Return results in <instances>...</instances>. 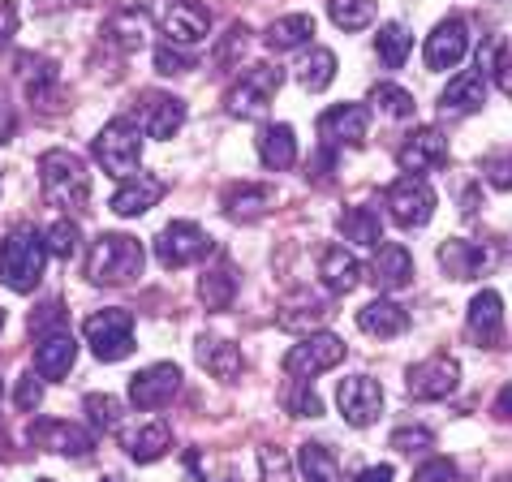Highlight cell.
Here are the masks:
<instances>
[{
  "label": "cell",
  "mask_w": 512,
  "mask_h": 482,
  "mask_svg": "<svg viewBox=\"0 0 512 482\" xmlns=\"http://www.w3.org/2000/svg\"><path fill=\"white\" fill-rule=\"evenodd\" d=\"M39 186H44L52 207H87L91 198V173L74 151H44L39 155Z\"/></svg>",
  "instance_id": "1"
},
{
  "label": "cell",
  "mask_w": 512,
  "mask_h": 482,
  "mask_svg": "<svg viewBox=\"0 0 512 482\" xmlns=\"http://www.w3.org/2000/svg\"><path fill=\"white\" fill-rule=\"evenodd\" d=\"M142 263H147V254L134 237L104 233L87 254V280L91 285H130L142 276Z\"/></svg>",
  "instance_id": "2"
},
{
  "label": "cell",
  "mask_w": 512,
  "mask_h": 482,
  "mask_svg": "<svg viewBox=\"0 0 512 482\" xmlns=\"http://www.w3.org/2000/svg\"><path fill=\"white\" fill-rule=\"evenodd\" d=\"M44 259H48V246L35 229H18L0 241V280L13 289V293H31L44 276Z\"/></svg>",
  "instance_id": "3"
},
{
  "label": "cell",
  "mask_w": 512,
  "mask_h": 482,
  "mask_svg": "<svg viewBox=\"0 0 512 482\" xmlns=\"http://www.w3.org/2000/svg\"><path fill=\"white\" fill-rule=\"evenodd\" d=\"M138 155H142V134H138V125L130 117H112L104 130H99L95 138V160L104 173L112 177H134V168H138Z\"/></svg>",
  "instance_id": "4"
},
{
  "label": "cell",
  "mask_w": 512,
  "mask_h": 482,
  "mask_svg": "<svg viewBox=\"0 0 512 482\" xmlns=\"http://www.w3.org/2000/svg\"><path fill=\"white\" fill-rule=\"evenodd\" d=\"M82 332H87V345L99 362H121L125 353H134V315L121 306L95 310Z\"/></svg>",
  "instance_id": "5"
},
{
  "label": "cell",
  "mask_w": 512,
  "mask_h": 482,
  "mask_svg": "<svg viewBox=\"0 0 512 482\" xmlns=\"http://www.w3.org/2000/svg\"><path fill=\"white\" fill-rule=\"evenodd\" d=\"M383 203H388V216L401 224V229H422V224L435 216V190L426 186V177H418V173L396 177L388 194H383Z\"/></svg>",
  "instance_id": "6"
},
{
  "label": "cell",
  "mask_w": 512,
  "mask_h": 482,
  "mask_svg": "<svg viewBox=\"0 0 512 482\" xmlns=\"http://www.w3.org/2000/svg\"><path fill=\"white\" fill-rule=\"evenodd\" d=\"M345 340H340L336 332H315L306 340H297V345L284 353V371H289L293 379H315L323 371H332V366L345 362Z\"/></svg>",
  "instance_id": "7"
},
{
  "label": "cell",
  "mask_w": 512,
  "mask_h": 482,
  "mask_svg": "<svg viewBox=\"0 0 512 482\" xmlns=\"http://www.w3.org/2000/svg\"><path fill=\"white\" fill-rule=\"evenodd\" d=\"M211 254V237L198 229L190 220H173L164 224L160 237H155V259H160L168 272H177V267H190L198 259H207Z\"/></svg>",
  "instance_id": "8"
},
{
  "label": "cell",
  "mask_w": 512,
  "mask_h": 482,
  "mask_svg": "<svg viewBox=\"0 0 512 482\" xmlns=\"http://www.w3.org/2000/svg\"><path fill=\"white\" fill-rule=\"evenodd\" d=\"M280 82H284V74L276 65H250L246 74L237 78V87L229 91V112H233V117H241V121L259 117V112L276 99Z\"/></svg>",
  "instance_id": "9"
},
{
  "label": "cell",
  "mask_w": 512,
  "mask_h": 482,
  "mask_svg": "<svg viewBox=\"0 0 512 482\" xmlns=\"http://www.w3.org/2000/svg\"><path fill=\"white\" fill-rule=\"evenodd\" d=\"M457 379H461V366L452 358H444V353H435V358L409 366L405 388L414 401H444V396L457 392Z\"/></svg>",
  "instance_id": "10"
},
{
  "label": "cell",
  "mask_w": 512,
  "mask_h": 482,
  "mask_svg": "<svg viewBox=\"0 0 512 482\" xmlns=\"http://www.w3.org/2000/svg\"><path fill=\"white\" fill-rule=\"evenodd\" d=\"M336 405L349 427H371L383 409V388L371 375H349V379H340V388H336Z\"/></svg>",
  "instance_id": "11"
},
{
  "label": "cell",
  "mask_w": 512,
  "mask_h": 482,
  "mask_svg": "<svg viewBox=\"0 0 512 482\" xmlns=\"http://www.w3.org/2000/svg\"><path fill=\"white\" fill-rule=\"evenodd\" d=\"M371 130V112L362 104H336L319 117V138L327 147H362Z\"/></svg>",
  "instance_id": "12"
},
{
  "label": "cell",
  "mask_w": 512,
  "mask_h": 482,
  "mask_svg": "<svg viewBox=\"0 0 512 482\" xmlns=\"http://www.w3.org/2000/svg\"><path fill=\"white\" fill-rule=\"evenodd\" d=\"M177 388H181V366L155 362L130 379V405L134 409H160V405H168V396H177Z\"/></svg>",
  "instance_id": "13"
},
{
  "label": "cell",
  "mask_w": 512,
  "mask_h": 482,
  "mask_svg": "<svg viewBox=\"0 0 512 482\" xmlns=\"http://www.w3.org/2000/svg\"><path fill=\"white\" fill-rule=\"evenodd\" d=\"M465 52H469V26L461 18H444L431 35H426V65H431V69L461 65Z\"/></svg>",
  "instance_id": "14"
},
{
  "label": "cell",
  "mask_w": 512,
  "mask_h": 482,
  "mask_svg": "<svg viewBox=\"0 0 512 482\" xmlns=\"http://www.w3.org/2000/svg\"><path fill=\"white\" fill-rule=\"evenodd\" d=\"M138 117L147 125L151 138H173L181 125H186V104L177 95H160V91H147L138 104Z\"/></svg>",
  "instance_id": "15"
},
{
  "label": "cell",
  "mask_w": 512,
  "mask_h": 482,
  "mask_svg": "<svg viewBox=\"0 0 512 482\" xmlns=\"http://www.w3.org/2000/svg\"><path fill=\"white\" fill-rule=\"evenodd\" d=\"M444 155H448V143H444V134L431 130V125H422V130H414L401 143V151H396V160H401L405 173H426V168H435V164H444Z\"/></svg>",
  "instance_id": "16"
},
{
  "label": "cell",
  "mask_w": 512,
  "mask_h": 482,
  "mask_svg": "<svg viewBox=\"0 0 512 482\" xmlns=\"http://www.w3.org/2000/svg\"><path fill=\"white\" fill-rule=\"evenodd\" d=\"M164 198V181L160 177H151V173H134V177H125L117 194H112V211L117 216H142V211H151L155 203Z\"/></svg>",
  "instance_id": "17"
},
{
  "label": "cell",
  "mask_w": 512,
  "mask_h": 482,
  "mask_svg": "<svg viewBox=\"0 0 512 482\" xmlns=\"http://www.w3.org/2000/svg\"><path fill=\"white\" fill-rule=\"evenodd\" d=\"M439 267H444V276H452V280H478L491 267V254L474 246V241L452 237L439 246Z\"/></svg>",
  "instance_id": "18"
},
{
  "label": "cell",
  "mask_w": 512,
  "mask_h": 482,
  "mask_svg": "<svg viewBox=\"0 0 512 482\" xmlns=\"http://www.w3.org/2000/svg\"><path fill=\"white\" fill-rule=\"evenodd\" d=\"M500 332H504V297L495 289H482L469 302V336L491 349V345H500Z\"/></svg>",
  "instance_id": "19"
},
{
  "label": "cell",
  "mask_w": 512,
  "mask_h": 482,
  "mask_svg": "<svg viewBox=\"0 0 512 482\" xmlns=\"http://www.w3.org/2000/svg\"><path fill=\"white\" fill-rule=\"evenodd\" d=\"M164 31H168V39H173V44H181V48L203 44L207 31H211V13H207L203 5H194V0H181V5L168 9Z\"/></svg>",
  "instance_id": "20"
},
{
  "label": "cell",
  "mask_w": 512,
  "mask_h": 482,
  "mask_svg": "<svg viewBox=\"0 0 512 482\" xmlns=\"http://www.w3.org/2000/svg\"><path fill=\"white\" fill-rule=\"evenodd\" d=\"M35 444L48 448V452H61V457H87V452L95 448V435L74 427V422H39Z\"/></svg>",
  "instance_id": "21"
},
{
  "label": "cell",
  "mask_w": 512,
  "mask_h": 482,
  "mask_svg": "<svg viewBox=\"0 0 512 482\" xmlns=\"http://www.w3.org/2000/svg\"><path fill=\"white\" fill-rule=\"evenodd\" d=\"M371 280L383 289V293H396L405 289L409 280H414V259H409L405 246H396V241H388V246H379L375 263H371Z\"/></svg>",
  "instance_id": "22"
},
{
  "label": "cell",
  "mask_w": 512,
  "mask_h": 482,
  "mask_svg": "<svg viewBox=\"0 0 512 482\" xmlns=\"http://www.w3.org/2000/svg\"><path fill=\"white\" fill-rule=\"evenodd\" d=\"M487 78L491 74L482 65L457 74L444 87V95H439V108H448V112H474V108H482V99H487Z\"/></svg>",
  "instance_id": "23"
},
{
  "label": "cell",
  "mask_w": 512,
  "mask_h": 482,
  "mask_svg": "<svg viewBox=\"0 0 512 482\" xmlns=\"http://www.w3.org/2000/svg\"><path fill=\"white\" fill-rule=\"evenodd\" d=\"M358 328L366 336H379V340H392V336H401L409 328V310L405 306H396L392 297H379V302H366L358 310Z\"/></svg>",
  "instance_id": "24"
},
{
  "label": "cell",
  "mask_w": 512,
  "mask_h": 482,
  "mask_svg": "<svg viewBox=\"0 0 512 482\" xmlns=\"http://www.w3.org/2000/svg\"><path fill=\"white\" fill-rule=\"evenodd\" d=\"M74 358H78V345L69 332H56V336H44L35 349V371L44 379H65L74 371Z\"/></svg>",
  "instance_id": "25"
},
{
  "label": "cell",
  "mask_w": 512,
  "mask_h": 482,
  "mask_svg": "<svg viewBox=\"0 0 512 482\" xmlns=\"http://www.w3.org/2000/svg\"><path fill=\"white\" fill-rule=\"evenodd\" d=\"M319 276H323V285L332 289V293H353L362 285V263L353 259L349 250H340V246H332V250H323V259H319Z\"/></svg>",
  "instance_id": "26"
},
{
  "label": "cell",
  "mask_w": 512,
  "mask_h": 482,
  "mask_svg": "<svg viewBox=\"0 0 512 482\" xmlns=\"http://www.w3.org/2000/svg\"><path fill=\"white\" fill-rule=\"evenodd\" d=\"M194 353H198V362H203V371L216 375V379H237L241 366H246V362H241V353H237V345H229V340H216V336H198Z\"/></svg>",
  "instance_id": "27"
},
{
  "label": "cell",
  "mask_w": 512,
  "mask_h": 482,
  "mask_svg": "<svg viewBox=\"0 0 512 482\" xmlns=\"http://www.w3.org/2000/svg\"><path fill=\"white\" fill-rule=\"evenodd\" d=\"M259 160L272 168V173H284V168L297 164V138L289 125H267L259 134Z\"/></svg>",
  "instance_id": "28"
},
{
  "label": "cell",
  "mask_w": 512,
  "mask_h": 482,
  "mask_svg": "<svg viewBox=\"0 0 512 482\" xmlns=\"http://www.w3.org/2000/svg\"><path fill=\"white\" fill-rule=\"evenodd\" d=\"M267 207H272V190H267V186L237 181V186L224 190V211H229L233 220H259Z\"/></svg>",
  "instance_id": "29"
},
{
  "label": "cell",
  "mask_w": 512,
  "mask_h": 482,
  "mask_svg": "<svg viewBox=\"0 0 512 482\" xmlns=\"http://www.w3.org/2000/svg\"><path fill=\"white\" fill-rule=\"evenodd\" d=\"M168 448H173V431H168L164 422H147V427H138L134 435H125V452H130V461H138V465L160 461Z\"/></svg>",
  "instance_id": "30"
},
{
  "label": "cell",
  "mask_w": 512,
  "mask_h": 482,
  "mask_svg": "<svg viewBox=\"0 0 512 482\" xmlns=\"http://www.w3.org/2000/svg\"><path fill=\"white\" fill-rule=\"evenodd\" d=\"M310 35H315V18L310 13H289V18H276L272 26H267V48L276 52H289V48H302L310 44Z\"/></svg>",
  "instance_id": "31"
},
{
  "label": "cell",
  "mask_w": 512,
  "mask_h": 482,
  "mask_svg": "<svg viewBox=\"0 0 512 482\" xmlns=\"http://www.w3.org/2000/svg\"><path fill=\"white\" fill-rule=\"evenodd\" d=\"M198 297L207 310H229V302L237 297V272L229 263H216L211 272L198 276Z\"/></svg>",
  "instance_id": "32"
},
{
  "label": "cell",
  "mask_w": 512,
  "mask_h": 482,
  "mask_svg": "<svg viewBox=\"0 0 512 482\" xmlns=\"http://www.w3.org/2000/svg\"><path fill=\"white\" fill-rule=\"evenodd\" d=\"M340 233H345V241H353V246H379L383 241V220L375 207H349L345 216H340Z\"/></svg>",
  "instance_id": "33"
},
{
  "label": "cell",
  "mask_w": 512,
  "mask_h": 482,
  "mask_svg": "<svg viewBox=\"0 0 512 482\" xmlns=\"http://www.w3.org/2000/svg\"><path fill=\"white\" fill-rule=\"evenodd\" d=\"M293 74H297V82H302L306 91H323L327 82L336 78V56H332V48H306V56L293 65Z\"/></svg>",
  "instance_id": "34"
},
{
  "label": "cell",
  "mask_w": 512,
  "mask_h": 482,
  "mask_svg": "<svg viewBox=\"0 0 512 482\" xmlns=\"http://www.w3.org/2000/svg\"><path fill=\"white\" fill-rule=\"evenodd\" d=\"M375 52H379V65L383 69H401L409 61V52H414V39L401 22H388L383 31L375 35Z\"/></svg>",
  "instance_id": "35"
},
{
  "label": "cell",
  "mask_w": 512,
  "mask_h": 482,
  "mask_svg": "<svg viewBox=\"0 0 512 482\" xmlns=\"http://www.w3.org/2000/svg\"><path fill=\"white\" fill-rule=\"evenodd\" d=\"M108 39H112L117 48H125V52H138L142 39H147V13H142V9L117 13V18L108 22Z\"/></svg>",
  "instance_id": "36"
},
{
  "label": "cell",
  "mask_w": 512,
  "mask_h": 482,
  "mask_svg": "<svg viewBox=\"0 0 512 482\" xmlns=\"http://www.w3.org/2000/svg\"><path fill=\"white\" fill-rule=\"evenodd\" d=\"M371 104H379V112H383V117H392V121L414 117V95H409L405 87H396V82H375V87H371Z\"/></svg>",
  "instance_id": "37"
},
{
  "label": "cell",
  "mask_w": 512,
  "mask_h": 482,
  "mask_svg": "<svg viewBox=\"0 0 512 482\" xmlns=\"http://www.w3.org/2000/svg\"><path fill=\"white\" fill-rule=\"evenodd\" d=\"M327 13L340 31H366L375 22V0H332Z\"/></svg>",
  "instance_id": "38"
},
{
  "label": "cell",
  "mask_w": 512,
  "mask_h": 482,
  "mask_svg": "<svg viewBox=\"0 0 512 482\" xmlns=\"http://www.w3.org/2000/svg\"><path fill=\"white\" fill-rule=\"evenodd\" d=\"M297 465H302L306 482H340V470H336L332 452H327L323 444H302V452H297Z\"/></svg>",
  "instance_id": "39"
},
{
  "label": "cell",
  "mask_w": 512,
  "mask_h": 482,
  "mask_svg": "<svg viewBox=\"0 0 512 482\" xmlns=\"http://www.w3.org/2000/svg\"><path fill=\"white\" fill-rule=\"evenodd\" d=\"M82 409H87V418H91V431H117L121 427V405L112 401L108 392H87V401H82Z\"/></svg>",
  "instance_id": "40"
},
{
  "label": "cell",
  "mask_w": 512,
  "mask_h": 482,
  "mask_svg": "<svg viewBox=\"0 0 512 482\" xmlns=\"http://www.w3.org/2000/svg\"><path fill=\"white\" fill-rule=\"evenodd\" d=\"M44 246H48V254L52 259H74L78 254V246H82V233H78V224L74 220H56L52 229H48V237H44Z\"/></svg>",
  "instance_id": "41"
},
{
  "label": "cell",
  "mask_w": 512,
  "mask_h": 482,
  "mask_svg": "<svg viewBox=\"0 0 512 482\" xmlns=\"http://www.w3.org/2000/svg\"><path fill=\"white\" fill-rule=\"evenodd\" d=\"M284 409H289L293 418H319L323 414L319 396L310 392V379H293L289 392H284Z\"/></svg>",
  "instance_id": "42"
},
{
  "label": "cell",
  "mask_w": 512,
  "mask_h": 482,
  "mask_svg": "<svg viewBox=\"0 0 512 482\" xmlns=\"http://www.w3.org/2000/svg\"><path fill=\"white\" fill-rule=\"evenodd\" d=\"M26 95L31 99H44L56 91V65L52 61H39V56H26Z\"/></svg>",
  "instance_id": "43"
},
{
  "label": "cell",
  "mask_w": 512,
  "mask_h": 482,
  "mask_svg": "<svg viewBox=\"0 0 512 482\" xmlns=\"http://www.w3.org/2000/svg\"><path fill=\"white\" fill-rule=\"evenodd\" d=\"M39 401H44V375H31L26 371L22 379H18V392H13V405L22 409V414H31V409H39Z\"/></svg>",
  "instance_id": "44"
},
{
  "label": "cell",
  "mask_w": 512,
  "mask_h": 482,
  "mask_svg": "<svg viewBox=\"0 0 512 482\" xmlns=\"http://www.w3.org/2000/svg\"><path fill=\"white\" fill-rule=\"evenodd\" d=\"M482 173H487V181L495 190H512V151H495L482 160Z\"/></svg>",
  "instance_id": "45"
},
{
  "label": "cell",
  "mask_w": 512,
  "mask_h": 482,
  "mask_svg": "<svg viewBox=\"0 0 512 482\" xmlns=\"http://www.w3.org/2000/svg\"><path fill=\"white\" fill-rule=\"evenodd\" d=\"M65 310L61 302H48V306H39V315H31V332L35 336H56V332H65Z\"/></svg>",
  "instance_id": "46"
},
{
  "label": "cell",
  "mask_w": 512,
  "mask_h": 482,
  "mask_svg": "<svg viewBox=\"0 0 512 482\" xmlns=\"http://www.w3.org/2000/svg\"><path fill=\"white\" fill-rule=\"evenodd\" d=\"M155 69H160V74H186V69H194V61H190V52H181L177 44H160L155 48Z\"/></svg>",
  "instance_id": "47"
},
{
  "label": "cell",
  "mask_w": 512,
  "mask_h": 482,
  "mask_svg": "<svg viewBox=\"0 0 512 482\" xmlns=\"http://www.w3.org/2000/svg\"><path fill=\"white\" fill-rule=\"evenodd\" d=\"M259 465H263V478L267 482H293V470H289V457H284V448H263L259 452Z\"/></svg>",
  "instance_id": "48"
},
{
  "label": "cell",
  "mask_w": 512,
  "mask_h": 482,
  "mask_svg": "<svg viewBox=\"0 0 512 482\" xmlns=\"http://www.w3.org/2000/svg\"><path fill=\"white\" fill-rule=\"evenodd\" d=\"M435 444V435L426 431V427H401V431H392V448L396 452H422V448H431Z\"/></svg>",
  "instance_id": "49"
},
{
  "label": "cell",
  "mask_w": 512,
  "mask_h": 482,
  "mask_svg": "<svg viewBox=\"0 0 512 482\" xmlns=\"http://www.w3.org/2000/svg\"><path fill=\"white\" fill-rule=\"evenodd\" d=\"M414 482H457V465L444 461V457H431V461L418 465Z\"/></svg>",
  "instance_id": "50"
},
{
  "label": "cell",
  "mask_w": 512,
  "mask_h": 482,
  "mask_svg": "<svg viewBox=\"0 0 512 482\" xmlns=\"http://www.w3.org/2000/svg\"><path fill=\"white\" fill-rule=\"evenodd\" d=\"M13 31H18V5H13V0H0V44H5Z\"/></svg>",
  "instance_id": "51"
},
{
  "label": "cell",
  "mask_w": 512,
  "mask_h": 482,
  "mask_svg": "<svg viewBox=\"0 0 512 482\" xmlns=\"http://www.w3.org/2000/svg\"><path fill=\"white\" fill-rule=\"evenodd\" d=\"M353 482H392V465H371V470H362Z\"/></svg>",
  "instance_id": "52"
},
{
  "label": "cell",
  "mask_w": 512,
  "mask_h": 482,
  "mask_svg": "<svg viewBox=\"0 0 512 482\" xmlns=\"http://www.w3.org/2000/svg\"><path fill=\"white\" fill-rule=\"evenodd\" d=\"M495 414H500L504 422H512V384H508L500 396H495Z\"/></svg>",
  "instance_id": "53"
},
{
  "label": "cell",
  "mask_w": 512,
  "mask_h": 482,
  "mask_svg": "<svg viewBox=\"0 0 512 482\" xmlns=\"http://www.w3.org/2000/svg\"><path fill=\"white\" fill-rule=\"evenodd\" d=\"M495 78H500V87H504V95H512V56H504V65L495 69Z\"/></svg>",
  "instance_id": "54"
},
{
  "label": "cell",
  "mask_w": 512,
  "mask_h": 482,
  "mask_svg": "<svg viewBox=\"0 0 512 482\" xmlns=\"http://www.w3.org/2000/svg\"><path fill=\"white\" fill-rule=\"evenodd\" d=\"M0 328H5V310H0Z\"/></svg>",
  "instance_id": "55"
},
{
  "label": "cell",
  "mask_w": 512,
  "mask_h": 482,
  "mask_svg": "<svg viewBox=\"0 0 512 482\" xmlns=\"http://www.w3.org/2000/svg\"><path fill=\"white\" fill-rule=\"evenodd\" d=\"M0 396H5V384H0Z\"/></svg>",
  "instance_id": "56"
},
{
  "label": "cell",
  "mask_w": 512,
  "mask_h": 482,
  "mask_svg": "<svg viewBox=\"0 0 512 482\" xmlns=\"http://www.w3.org/2000/svg\"><path fill=\"white\" fill-rule=\"evenodd\" d=\"M104 482H117V478H104Z\"/></svg>",
  "instance_id": "57"
},
{
  "label": "cell",
  "mask_w": 512,
  "mask_h": 482,
  "mask_svg": "<svg viewBox=\"0 0 512 482\" xmlns=\"http://www.w3.org/2000/svg\"><path fill=\"white\" fill-rule=\"evenodd\" d=\"M39 482H52V478H39Z\"/></svg>",
  "instance_id": "58"
},
{
  "label": "cell",
  "mask_w": 512,
  "mask_h": 482,
  "mask_svg": "<svg viewBox=\"0 0 512 482\" xmlns=\"http://www.w3.org/2000/svg\"><path fill=\"white\" fill-rule=\"evenodd\" d=\"M224 482H233V478H224Z\"/></svg>",
  "instance_id": "59"
}]
</instances>
